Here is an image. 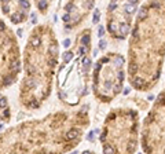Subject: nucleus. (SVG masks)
I'll return each mask as SVG.
<instances>
[{"mask_svg":"<svg viewBox=\"0 0 165 154\" xmlns=\"http://www.w3.org/2000/svg\"><path fill=\"white\" fill-rule=\"evenodd\" d=\"M59 46L47 25L35 28L23 48V77L20 84V103L36 110L51 94L52 74L58 65Z\"/></svg>","mask_w":165,"mask_h":154,"instance_id":"1","label":"nucleus"},{"mask_svg":"<svg viewBox=\"0 0 165 154\" xmlns=\"http://www.w3.org/2000/svg\"><path fill=\"white\" fill-rule=\"evenodd\" d=\"M66 113H54L43 120L25 121L0 132V153H52L68 151L76 143L66 134L73 125Z\"/></svg>","mask_w":165,"mask_h":154,"instance_id":"2","label":"nucleus"},{"mask_svg":"<svg viewBox=\"0 0 165 154\" xmlns=\"http://www.w3.org/2000/svg\"><path fill=\"white\" fill-rule=\"evenodd\" d=\"M21 69L22 63L17 36L0 18V91L15 84Z\"/></svg>","mask_w":165,"mask_h":154,"instance_id":"3","label":"nucleus"},{"mask_svg":"<svg viewBox=\"0 0 165 154\" xmlns=\"http://www.w3.org/2000/svg\"><path fill=\"white\" fill-rule=\"evenodd\" d=\"M0 10L8 21L18 25L26 21L30 10V0H0Z\"/></svg>","mask_w":165,"mask_h":154,"instance_id":"4","label":"nucleus"},{"mask_svg":"<svg viewBox=\"0 0 165 154\" xmlns=\"http://www.w3.org/2000/svg\"><path fill=\"white\" fill-rule=\"evenodd\" d=\"M11 118V109L8 99L0 94V122H8Z\"/></svg>","mask_w":165,"mask_h":154,"instance_id":"5","label":"nucleus"},{"mask_svg":"<svg viewBox=\"0 0 165 154\" xmlns=\"http://www.w3.org/2000/svg\"><path fill=\"white\" fill-rule=\"evenodd\" d=\"M52 0H35V4H36V8L39 10V13L45 14L50 8V4H51Z\"/></svg>","mask_w":165,"mask_h":154,"instance_id":"6","label":"nucleus"},{"mask_svg":"<svg viewBox=\"0 0 165 154\" xmlns=\"http://www.w3.org/2000/svg\"><path fill=\"white\" fill-rule=\"evenodd\" d=\"M149 15V10H147V6H143L139 11H138V21H143L146 17Z\"/></svg>","mask_w":165,"mask_h":154,"instance_id":"7","label":"nucleus"},{"mask_svg":"<svg viewBox=\"0 0 165 154\" xmlns=\"http://www.w3.org/2000/svg\"><path fill=\"white\" fill-rule=\"evenodd\" d=\"M135 10H136V7H135V4H131V3H127L125 4V13L127 14H133L135 13Z\"/></svg>","mask_w":165,"mask_h":154,"instance_id":"8","label":"nucleus"},{"mask_svg":"<svg viewBox=\"0 0 165 154\" xmlns=\"http://www.w3.org/2000/svg\"><path fill=\"white\" fill-rule=\"evenodd\" d=\"M120 32L123 33V35H127V33H130V25L125 22L120 23Z\"/></svg>","mask_w":165,"mask_h":154,"instance_id":"9","label":"nucleus"},{"mask_svg":"<svg viewBox=\"0 0 165 154\" xmlns=\"http://www.w3.org/2000/svg\"><path fill=\"white\" fill-rule=\"evenodd\" d=\"M72 59H73V53H72V51H66V53L63 54V62L69 63Z\"/></svg>","mask_w":165,"mask_h":154,"instance_id":"10","label":"nucleus"},{"mask_svg":"<svg viewBox=\"0 0 165 154\" xmlns=\"http://www.w3.org/2000/svg\"><path fill=\"white\" fill-rule=\"evenodd\" d=\"M90 41H91V37H90V35H84V36L81 37V44H83V46H87V47H88V44H90Z\"/></svg>","mask_w":165,"mask_h":154,"instance_id":"11","label":"nucleus"},{"mask_svg":"<svg viewBox=\"0 0 165 154\" xmlns=\"http://www.w3.org/2000/svg\"><path fill=\"white\" fill-rule=\"evenodd\" d=\"M81 63H83V66L84 68H90V65H91V59L88 58V56H83V59H81Z\"/></svg>","mask_w":165,"mask_h":154,"instance_id":"12","label":"nucleus"},{"mask_svg":"<svg viewBox=\"0 0 165 154\" xmlns=\"http://www.w3.org/2000/svg\"><path fill=\"white\" fill-rule=\"evenodd\" d=\"M87 53H88V48H87V46H81L80 48H78V54H80L81 56H84Z\"/></svg>","mask_w":165,"mask_h":154,"instance_id":"13","label":"nucleus"},{"mask_svg":"<svg viewBox=\"0 0 165 154\" xmlns=\"http://www.w3.org/2000/svg\"><path fill=\"white\" fill-rule=\"evenodd\" d=\"M92 22H94V23H98V22H99V10H95L94 18H92Z\"/></svg>","mask_w":165,"mask_h":154,"instance_id":"14","label":"nucleus"},{"mask_svg":"<svg viewBox=\"0 0 165 154\" xmlns=\"http://www.w3.org/2000/svg\"><path fill=\"white\" fill-rule=\"evenodd\" d=\"M103 153H107V154H112V153H114V150H113V147H110V146H103Z\"/></svg>","mask_w":165,"mask_h":154,"instance_id":"15","label":"nucleus"},{"mask_svg":"<svg viewBox=\"0 0 165 154\" xmlns=\"http://www.w3.org/2000/svg\"><path fill=\"white\" fill-rule=\"evenodd\" d=\"M133 84H135V85H136V88H138V87L143 85V80L139 79V77H138V79H133Z\"/></svg>","mask_w":165,"mask_h":154,"instance_id":"16","label":"nucleus"},{"mask_svg":"<svg viewBox=\"0 0 165 154\" xmlns=\"http://www.w3.org/2000/svg\"><path fill=\"white\" fill-rule=\"evenodd\" d=\"M136 72H138V65H133V63L132 65H130V73L131 74H133V73H136Z\"/></svg>","mask_w":165,"mask_h":154,"instance_id":"17","label":"nucleus"},{"mask_svg":"<svg viewBox=\"0 0 165 154\" xmlns=\"http://www.w3.org/2000/svg\"><path fill=\"white\" fill-rule=\"evenodd\" d=\"M62 20H63V22H65V23H66V25H68V23H69V22H70V14H68V13H66V14H65V15L62 17Z\"/></svg>","mask_w":165,"mask_h":154,"instance_id":"18","label":"nucleus"},{"mask_svg":"<svg viewBox=\"0 0 165 154\" xmlns=\"http://www.w3.org/2000/svg\"><path fill=\"white\" fill-rule=\"evenodd\" d=\"M105 35V28L103 26H99V29H98V36L102 37Z\"/></svg>","mask_w":165,"mask_h":154,"instance_id":"19","label":"nucleus"},{"mask_svg":"<svg viewBox=\"0 0 165 154\" xmlns=\"http://www.w3.org/2000/svg\"><path fill=\"white\" fill-rule=\"evenodd\" d=\"M106 46H107V44H106L105 40H100V41H99V48L100 50H105V48H106Z\"/></svg>","mask_w":165,"mask_h":154,"instance_id":"20","label":"nucleus"},{"mask_svg":"<svg viewBox=\"0 0 165 154\" xmlns=\"http://www.w3.org/2000/svg\"><path fill=\"white\" fill-rule=\"evenodd\" d=\"M116 7H117V3H114V2H110V4H109V10L110 11H113Z\"/></svg>","mask_w":165,"mask_h":154,"instance_id":"21","label":"nucleus"},{"mask_svg":"<svg viewBox=\"0 0 165 154\" xmlns=\"http://www.w3.org/2000/svg\"><path fill=\"white\" fill-rule=\"evenodd\" d=\"M116 62L118 63V65H123V63H124V58H123V56H117Z\"/></svg>","mask_w":165,"mask_h":154,"instance_id":"22","label":"nucleus"},{"mask_svg":"<svg viewBox=\"0 0 165 154\" xmlns=\"http://www.w3.org/2000/svg\"><path fill=\"white\" fill-rule=\"evenodd\" d=\"M63 47H65V48H69V47H70V40L66 39L65 41H63Z\"/></svg>","mask_w":165,"mask_h":154,"instance_id":"23","label":"nucleus"},{"mask_svg":"<svg viewBox=\"0 0 165 154\" xmlns=\"http://www.w3.org/2000/svg\"><path fill=\"white\" fill-rule=\"evenodd\" d=\"M118 80H120V81H123V80H124V72H123V70L118 72Z\"/></svg>","mask_w":165,"mask_h":154,"instance_id":"24","label":"nucleus"},{"mask_svg":"<svg viewBox=\"0 0 165 154\" xmlns=\"http://www.w3.org/2000/svg\"><path fill=\"white\" fill-rule=\"evenodd\" d=\"M120 91H121V85H116V87H114V92H116V94H118Z\"/></svg>","mask_w":165,"mask_h":154,"instance_id":"25","label":"nucleus"},{"mask_svg":"<svg viewBox=\"0 0 165 154\" xmlns=\"http://www.w3.org/2000/svg\"><path fill=\"white\" fill-rule=\"evenodd\" d=\"M107 29H109V32H114V25H113V23H109Z\"/></svg>","mask_w":165,"mask_h":154,"instance_id":"26","label":"nucleus"},{"mask_svg":"<svg viewBox=\"0 0 165 154\" xmlns=\"http://www.w3.org/2000/svg\"><path fill=\"white\" fill-rule=\"evenodd\" d=\"M94 138H95V131L94 132H90V135H88V139H90V140H92Z\"/></svg>","mask_w":165,"mask_h":154,"instance_id":"27","label":"nucleus"},{"mask_svg":"<svg viewBox=\"0 0 165 154\" xmlns=\"http://www.w3.org/2000/svg\"><path fill=\"white\" fill-rule=\"evenodd\" d=\"M130 92H131V88H124V89H123V94H124V95H128Z\"/></svg>","mask_w":165,"mask_h":154,"instance_id":"28","label":"nucleus"},{"mask_svg":"<svg viewBox=\"0 0 165 154\" xmlns=\"http://www.w3.org/2000/svg\"><path fill=\"white\" fill-rule=\"evenodd\" d=\"M139 2H140V0H128V3L135 4V6H136V4H138V3H139Z\"/></svg>","mask_w":165,"mask_h":154,"instance_id":"29","label":"nucleus"},{"mask_svg":"<svg viewBox=\"0 0 165 154\" xmlns=\"http://www.w3.org/2000/svg\"><path fill=\"white\" fill-rule=\"evenodd\" d=\"M105 85H106V88H112V85H113V84H112V81H106V83H105Z\"/></svg>","mask_w":165,"mask_h":154,"instance_id":"30","label":"nucleus"}]
</instances>
